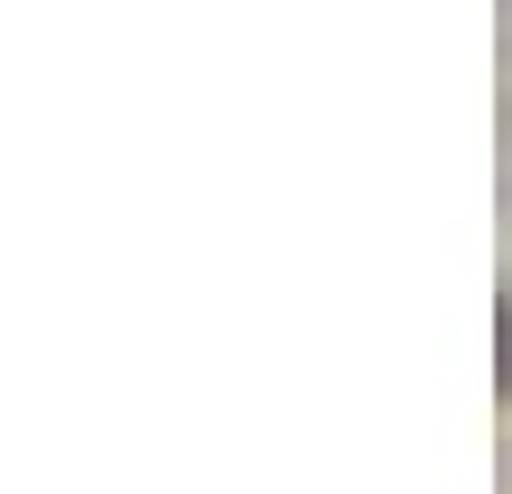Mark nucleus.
I'll use <instances>...</instances> for the list:
<instances>
[{"mask_svg":"<svg viewBox=\"0 0 512 494\" xmlns=\"http://www.w3.org/2000/svg\"><path fill=\"white\" fill-rule=\"evenodd\" d=\"M494 339H503V394H512V312H494Z\"/></svg>","mask_w":512,"mask_h":494,"instance_id":"nucleus-1","label":"nucleus"}]
</instances>
